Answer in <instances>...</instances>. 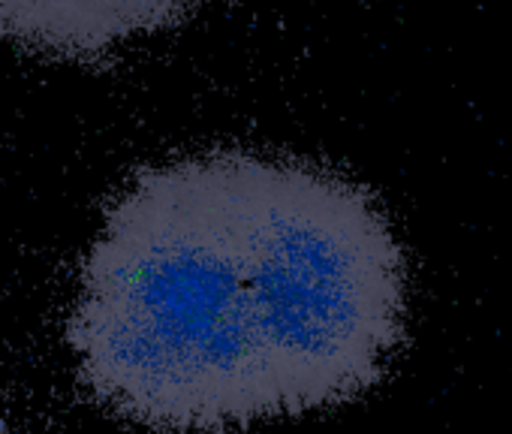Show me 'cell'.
<instances>
[{
    "instance_id": "obj_1",
    "label": "cell",
    "mask_w": 512,
    "mask_h": 434,
    "mask_svg": "<svg viewBox=\"0 0 512 434\" xmlns=\"http://www.w3.org/2000/svg\"><path fill=\"white\" fill-rule=\"evenodd\" d=\"M64 344L88 395L148 431L232 434L278 419L229 151L142 169L109 205Z\"/></svg>"
},
{
    "instance_id": "obj_3",
    "label": "cell",
    "mask_w": 512,
    "mask_h": 434,
    "mask_svg": "<svg viewBox=\"0 0 512 434\" xmlns=\"http://www.w3.org/2000/svg\"><path fill=\"white\" fill-rule=\"evenodd\" d=\"M190 0H0V40L64 58H94L160 31Z\"/></svg>"
},
{
    "instance_id": "obj_2",
    "label": "cell",
    "mask_w": 512,
    "mask_h": 434,
    "mask_svg": "<svg viewBox=\"0 0 512 434\" xmlns=\"http://www.w3.org/2000/svg\"><path fill=\"white\" fill-rule=\"evenodd\" d=\"M229 154L256 335L278 416L365 395L407 329V260L383 208L335 172Z\"/></svg>"
}]
</instances>
